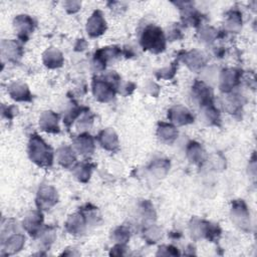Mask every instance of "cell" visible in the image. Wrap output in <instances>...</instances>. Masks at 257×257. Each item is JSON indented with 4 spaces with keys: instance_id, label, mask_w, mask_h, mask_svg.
Here are the masks:
<instances>
[{
    "instance_id": "e0dca14e",
    "label": "cell",
    "mask_w": 257,
    "mask_h": 257,
    "mask_svg": "<svg viewBox=\"0 0 257 257\" xmlns=\"http://www.w3.org/2000/svg\"><path fill=\"white\" fill-rule=\"evenodd\" d=\"M24 240H25V238L21 234L13 235L7 239L6 243L4 244L3 250H5L7 254H13L22 248V246L24 244Z\"/></svg>"
},
{
    "instance_id": "3957f363",
    "label": "cell",
    "mask_w": 257,
    "mask_h": 257,
    "mask_svg": "<svg viewBox=\"0 0 257 257\" xmlns=\"http://www.w3.org/2000/svg\"><path fill=\"white\" fill-rule=\"evenodd\" d=\"M107 77L108 80L96 79L93 81V94L95 98H97L100 101H108L114 95V87L115 82L117 81V76L113 73H110Z\"/></svg>"
},
{
    "instance_id": "277c9868",
    "label": "cell",
    "mask_w": 257,
    "mask_h": 257,
    "mask_svg": "<svg viewBox=\"0 0 257 257\" xmlns=\"http://www.w3.org/2000/svg\"><path fill=\"white\" fill-rule=\"evenodd\" d=\"M57 202L56 191L50 186H43L37 195V206L41 209H48Z\"/></svg>"
},
{
    "instance_id": "8fae6325",
    "label": "cell",
    "mask_w": 257,
    "mask_h": 257,
    "mask_svg": "<svg viewBox=\"0 0 257 257\" xmlns=\"http://www.w3.org/2000/svg\"><path fill=\"white\" fill-rule=\"evenodd\" d=\"M98 140L100 145L102 146V148H104L105 150L108 151H114L117 149L118 147V141H117V136L115 135V133L110 130V128H106L104 131H102L99 136H98Z\"/></svg>"
},
{
    "instance_id": "ac0fdd59",
    "label": "cell",
    "mask_w": 257,
    "mask_h": 257,
    "mask_svg": "<svg viewBox=\"0 0 257 257\" xmlns=\"http://www.w3.org/2000/svg\"><path fill=\"white\" fill-rule=\"evenodd\" d=\"M158 136L159 138L166 143H172L175 141V139L178 136V132L177 130L171 125V124H167V123H161L159 128H158Z\"/></svg>"
},
{
    "instance_id": "ba28073f",
    "label": "cell",
    "mask_w": 257,
    "mask_h": 257,
    "mask_svg": "<svg viewBox=\"0 0 257 257\" xmlns=\"http://www.w3.org/2000/svg\"><path fill=\"white\" fill-rule=\"evenodd\" d=\"M168 116L174 123H176L178 125L190 123L194 119L192 114L190 113V111L187 108L182 107V106H175V107L171 108Z\"/></svg>"
},
{
    "instance_id": "5b68a950",
    "label": "cell",
    "mask_w": 257,
    "mask_h": 257,
    "mask_svg": "<svg viewBox=\"0 0 257 257\" xmlns=\"http://www.w3.org/2000/svg\"><path fill=\"white\" fill-rule=\"evenodd\" d=\"M232 219L233 221L242 228L247 227L250 224L249 213L246 205L241 200L235 201L232 206Z\"/></svg>"
},
{
    "instance_id": "30bf717a",
    "label": "cell",
    "mask_w": 257,
    "mask_h": 257,
    "mask_svg": "<svg viewBox=\"0 0 257 257\" xmlns=\"http://www.w3.org/2000/svg\"><path fill=\"white\" fill-rule=\"evenodd\" d=\"M57 120L58 117L54 112L44 111L40 116L39 125L43 131L47 133H58L59 127Z\"/></svg>"
},
{
    "instance_id": "6da1fadb",
    "label": "cell",
    "mask_w": 257,
    "mask_h": 257,
    "mask_svg": "<svg viewBox=\"0 0 257 257\" xmlns=\"http://www.w3.org/2000/svg\"><path fill=\"white\" fill-rule=\"evenodd\" d=\"M28 154L32 162L41 167H49L52 164L53 154L51 149L36 135L29 141Z\"/></svg>"
},
{
    "instance_id": "9a60e30c",
    "label": "cell",
    "mask_w": 257,
    "mask_h": 257,
    "mask_svg": "<svg viewBox=\"0 0 257 257\" xmlns=\"http://www.w3.org/2000/svg\"><path fill=\"white\" fill-rule=\"evenodd\" d=\"M9 94L11 95L12 98L18 100V101H23V100H29L30 99V92L27 86L23 83H13L9 87Z\"/></svg>"
},
{
    "instance_id": "44dd1931",
    "label": "cell",
    "mask_w": 257,
    "mask_h": 257,
    "mask_svg": "<svg viewBox=\"0 0 257 257\" xmlns=\"http://www.w3.org/2000/svg\"><path fill=\"white\" fill-rule=\"evenodd\" d=\"M6 46L2 43V50H3V53H6V55L10 58V59H16V57H20L21 55V49H20V46L13 42V41H3Z\"/></svg>"
},
{
    "instance_id": "2e32d148",
    "label": "cell",
    "mask_w": 257,
    "mask_h": 257,
    "mask_svg": "<svg viewBox=\"0 0 257 257\" xmlns=\"http://www.w3.org/2000/svg\"><path fill=\"white\" fill-rule=\"evenodd\" d=\"M85 227L84 216L81 214H74L69 217L66 222V228L71 234H79Z\"/></svg>"
},
{
    "instance_id": "8992f818",
    "label": "cell",
    "mask_w": 257,
    "mask_h": 257,
    "mask_svg": "<svg viewBox=\"0 0 257 257\" xmlns=\"http://www.w3.org/2000/svg\"><path fill=\"white\" fill-rule=\"evenodd\" d=\"M105 28H106V25L102 17V14L99 11H95L87 21V25H86L87 33L90 36L95 37L102 34Z\"/></svg>"
},
{
    "instance_id": "d6986e66",
    "label": "cell",
    "mask_w": 257,
    "mask_h": 257,
    "mask_svg": "<svg viewBox=\"0 0 257 257\" xmlns=\"http://www.w3.org/2000/svg\"><path fill=\"white\" fill-rule=\"evenodd\" d=\"M184 62H186L187 65L192 69H198L204 65L205 58L201 53L197 51H191L184 57Z\"/></svg>"
},
{
    "instance_id": "d4e9b609",
    "label": "cell",
    "mask_w": 257,
    "mask_h": 257,
    "mask_svg": "<svg viewBox=\"0 0 257 257\" xmlns=\"http://www.w3.org/2000/svg\"><path fill=\"white\" fill-rule=\"evenodd\" d=\"M240 24H241V17H240V14L238 13H235L233 12L229 19H228V22H227V25L231 28V29H236V28H239L240 27Z\"/></svg>"
},
{
    "instance_id": "9c48e42d",
    "label": "cell",
    "mask_w": 257,
    "mask_h": 257,
    "mask_svg": "<svg viewBox=\"0 0 257 257\" xmlns=\"http://www.w3.org/2000/svg\"><path fill=\"white\" fill-rule=\"evenodd\" d=\"M14 27L17 30L19 37L24 40L33 30V21L27 15H19L14 20Z\"/></svg>"
},
{
    "instance_id": "4fadbf2b",
    "label": "cell",
    "mask_w": 257,
    "mask_h": 257,
    "mask_svg": "<svg viewBox=\"0 0 257 257\" xmlns=\"http://www.w3.org/2000/svg\"><path fill=\"white\" fill-rule=\"evenodd\" d=\"M239 80V72L235 69L224 70L221 75V89L224 91H229L233 88Z\"/></svg>"
},
{
    "instance_id": "ffe728a7",
    "label": "cell",
    "mask_w": 257,
    "mask_h": 257,
    "mask_svg": "<svg viewBox=\"0 0 257 257\" xmlns=\"http://www.w3.org/2000/svg\"><path fill=\"white\" fill-rule=\"evenodd\" d=\"M57 159L62 166L68 167L75 161V155L71 148L62 147L57 151Z\"/></svg>"
},
{
    "instance_id": "cb8c5ba5",
    "label": "cell",
    "mask_w": 257,
    "mask_h": 257,
    "mask_svg": "<svg viewBox=\"0 0 257 257\" xmlns=\"http://www.w3.org/2000/svg\"><path fill=\"white\" fill-rule=\"evenodd\" d=\"M128 233H130V232H128L124 227H119V228H117V229L114 231V233H113L114 239H115L117 242H120V244L125 243V242L128 240V238H130V234H128Z\"/></svg>"
},
{
    "instance_id": "7c38bea8",
    "label": "cell",
    "mask_w": 257,
    "mask_h": 257,
    "mask_svg": "<svg viewBox=\"0 0 257 257\" xmlns=\"http://www.w3.org/2000/svg\"><path fill=\"white\" fill-rule=\"evenodd\" d=\"M74 147L79 154L90 155L94 148L93 140L89 135H81L74 141Z\"/></svg>"
},
{
    "instance_id": "5bb4252c",
    "label": "cell",
    "mask_w": 257,
    "mask_h": 257,
    "mask_svg": "<svg viewBox=\"0 0 257 257\" xmlns=\"http://www.w3.org/2000/svg\"><path fill=\"white\" fill-rule=\"evenodd\" d=\"M43 62L46 66L50 68H55L61 66L63 62V57L59 50L55 48H49L43 54Z\"/></svg>"
},
{
    "instance_id": "7402d4cb",
    "label": "cell",
    "mask_w": 257,
    "mask_h": 257,
    "mask_svg": "<svg viewBox=\"0 0 257 257\" xmlns=\"http://www.w3.org/2000/svg\"><path fill=\"white\" fill-rule=\"evenodd\" d=\"M187 153H188V157L189 159L194 162V163H198L202 160L203 158V151H202V148L200 147L199 144L197 143H191L188 147V150H187Z\"/></svg>"
},
{
    "instance_id": "52a82bcc",
    "label": "cell",
    "mask_w": 257,
    "mask_h": 257,
    "mask_svg": "<svg viewBox=\"0 0 257 257\" xmlns=\"http://www.w3.org/2000/svg\"><path fill=\"white\" fill-rule=\"evenodd\" d=\"M41 224L42 215L37 211L30 212L23 220V227L31 236H35L39 232Z\"/></svg>"
},
{
    "instance_id": "7a4b0ae2",
    "label": "cell",
    "mask_w": 257,
    "mask_h": 257,
    "mask_svg": "<svg viewBox=\"0 0 257 257\" xmlns=\"http://www.w3.org/2000/svg\"><path fill=\"white\" fill-rule=\"evenodd\" d=\"M141 43L144 48L152 52L159 53L163 51L166 46V41L162 29L154 25L148 26L142 35Z\"/></svg>"
},
{
    "instance_id": "603a6c76",
    "label": "cell",
    "mask_w": 257,
    "mask_h": 257,
    "mask_svg": "<svg viewBox=\"0 0 257 257\" xmlns=\"http://www.w3.org/2000/svg\"><path fill=\"white\" fill-rule=\"evenodd\" d=\"M90 166L88 164H78L74 168V175L77 177V179L81 182H86L89 179L90 176Z\"/></svg>"
}]
</instances>
